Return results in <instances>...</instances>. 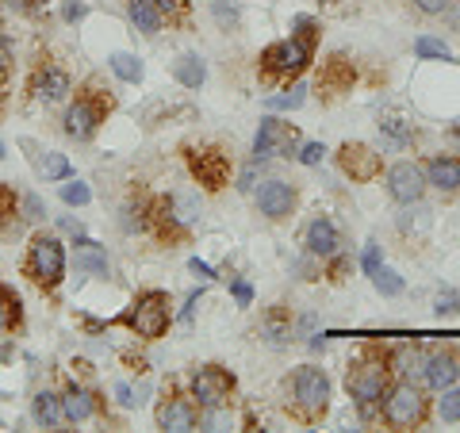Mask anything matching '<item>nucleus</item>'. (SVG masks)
I'll return each instance as SVG.
<instances>
[{
  "label": "nucleus",
  "instance_id": "nucleus-48",
  "mask_svg": "<svg viewBox=\"0 0 460 433\" xmlns=\"http://www.w3.org/2000/svg\"><path fill=\"white\" fill-rule=\"evenodd\" d=\"M257 165H261V162H253L250 169H242V172H238V192H246V196L257 192V177H261V172H257Z\"/></svg>",
  "mask_w": 460,
  "mask_h": 433
},
{
  "label": "nucleus",
  "instance_id": "nucleus-10",
  "mask_svg": "<svg viewBox=\"0 0 460 433\" xmlns=\"http://www.w3.org/2000/svg\"><path fill=\"white\" fill-rule=\"evenodd\" d=\"M299 150V131L296 123L277 119V115H265L257 123L253 135V162H269V157H296Z\"/></svg>",
  "mask_w": 460,
  "mask_h": 433
},
{
  "label": "nucleus",
  "instance_id": "nucleus-53",
  "mask_svg": "<svg viewBox=\"0 0 460 433\" xmlns=\"http://www.w3.org/2000/svg\"><path fill=\"white\" fill-rule=\"evenodd\" d=\"M8 69H12V50H8V42L0 39V84H4V77H8Z\"/></svg>",
  "mask_w": 460,
  "mask_h": 433
},
{
  "label": "nucleus",
  "instance_id": "nucleus-5",
  "mask_svg": "<svg viewBox=\"0 0 460 433\" xmlns=\"http://www.w3.org/2000/svg\"><path fill=\"white\" fill-rule=\"evenodd\" d=\"M426 418H429V399L422 392V384L392 380V387H387V395L380 402L376 422H384L387 429H414V426H422Z\"/></svg>",
  "mask_w": 460,
  "mask_h": 433
},
{
  "label": "nucleus",
  "instance_id": "nucleus-11",
  "mask_svg": "<svg viewBox=\"0 0 460 433\" xmlns=\"http://www.w3.org/2000/svg\"><path fill=\"white\" fill-rule=\"evenodd\" d=\"M184 162H189L192 181L204 192H219L230 184V157L219 146H189L184 150Z\"/></svg>",
  "mask_w": 460,
  "mask_h": 433
},
{
  "label": "nucleus",
  "instance_id": "nucleus-49",
  "mask_svg": "<svg viewBox=\"0 0 460 433\" xmlns=\"http://www.w3.org/2000/svg\"><path fill=\"white\" fill-rule=\"evenodd\" d=\"M154 4L162 8V16H169V20H177L189 12V0H154Z\"/></svg>",
  "mask_w": 460,
  "mask_h": 433
},
{
  "label": "nucleus",
  "instance_id": "nucleus-47",
  "mask_svg": "<svg viewBox=\"0 0 460 433\" xmlns=\"http://www.w3.org/2000/svg\"><path fill=\"white\" fill-rule=\"evenodd\" d=\"M434 311H438V314H456V311H460V292H441V296L434 299Z\"/></svg>",
  "mask_w": 460,
  "mask_h": 433
},
{
  "label": "nucleus",
  "instance_id": "nucleus-30",
  "mask_svg": "<svg viewBox=\"0 0 460 433\" xmlns=\"http://www.w3.org/2000/svg\"><path fill=\"white\" fill-rule=\"evenodd\" d=\"M380 135H384V142L392 150H407L414 142V123L399 119V115H384V119H380Z\"/></svg>",
  "mask_w": 460,
  "mask_h": 433
},
{
  "label": "nucleus",
  "instance_id": "nucleus-37",
  "mask_svg": "<svg viewBox=\"0 0 460 433\" xmlns=\"http://www.w3.org/2000/svg\"><path fill=\"white\" fill-rule=\"evenodd\" d=\"M372 284H376V292H380V296H387V299L402 296V287H407V284H402L399 272H395V269H387V265H380L376 272H372Z\"/></svg>",
  "mask_w": 460,
  "mask_h": 433
},
{
  "label": "nucleus",
  "instance_id": "nucleus-56",
  "mask_svg": "<svg viewBox=\"0 0 460 433\" xmlns=\"http://www.w3.org/2000/svg\"><path fill=\"white\" fill-rule=\"evenodd\" d=\"M449 135H453V138H456V142H460V119H456V123H453V127H449Z\"/></svg>",
  "mask_w": 460,
  "mask_h": 433
},
{
  "label": "nucleus",
  "instance_id": "nucleus-44",
  "mask_svg": "<svg viewBox=\"0 0 460 433\" xmlns=\"http://www.w3.org/2000/svg\"><path fill=\"white\" fill-rule=\"evenodd\" d=\"M414 12H422V16H445L456 0H411Z\"/></svg>",
  "mask_w": 460,
  "mask_h": 433
},
{
  "label": "nucleus",
  "instance_id": "nucleus-14",
  "mask_svg": "<svg viewBox=\"0 0 460 433\" xmlns=\"http://www.w3.org/2000/svg\"><path fill=\"white\" fill-rule=\"evenodd\" d=\"M154 422L165 433H189V429L199 426V407H196V399L189 392H169L162 402H157Z\"/></svg>",
  "mask_w": 460,
  "mask_h": 433
},
{
  "label": "nucleus",
  "instance_id": "nucleus-50",
  "mask_svg": "<svg viewBox=\"0 0 460 433\" xmlns=\"http://www.w3.org/2000/svg\"><path fill=\"white\" fill-rule=\"evenodd\" d=\"M84 12H89V8H84L81 0H62V20H66V23L84 20Z\"/></svg>",
  "mask_w": 460,
  "mask_h": 433
},
{
  "label": "nucleus",
  "instance_id": "nucleus-26",
  "mask_svg": "<svg viewBox=\"0 0 460 433\" xmlns=\"http://www.w3.org/2000/svg\"><path fill=\"white\" fill-rule=\"evenodd\" d=\"M172 77H177V84H184V89H204L208 81V62L199 57L196 50H184L177 62H172Z\"/></svg>",
  "mask_w": 460,
  "mask_h": 433
},
{
  "label": "nucleus",
  "instance_id": "nucleus-58",
  "mask_svg": "<svg viewBox=\"0 0 460 433\" xmlns=\"http://www.w3.org/2000/svg\"><path fill=\"white\" fill-rule=\"evenodd\" d=\"M0 162H4V142H0Z\"/></svg>",
  "mask_w": 460,
  "mask_h": 433
},
{
  "label": "nucleus",
  "instance_id": "nucleus-29",
  "mask_svg": "<svg viewBox=\"0 0 460 433\" xmlns=\"http://www.w3.org/2000/svg\"><path fill=\"white\" fill-rule=\"evenodd\" d=\"M108 69H111V74L119 77L123 84H142V77H146V66H142L135 54H127V50L108 54Z\"/></svg>",
  "mask_w": 460,
  "mask_h": 433
},
{
  "label": "nucleus",
  "instance_id": "nucleus-35",
  "mask_svg": "<svg viewBox=\"0 0 460 433\" xmlns=\"http://www.w3.org/2000/svg\"><path fill=\"white\" fill-rule=\"evenodd\" d=\"M12 223H20V192L12 189L8 181H0V234H4Z\"/></svg>",
  "mask_w": 460,
  "mask_h": 433
},
{
  "label": "nucleus",
  "instance_id": "nucleus-24",
  "mask_svg": "<svg viewBox=\"0 0 460 433\" xmlns=\"http://www.w3.org/2000/svg\"><path fill=\"white\" fill-rule=\"evenodd\" d=\"M123 8H127V20H131L146 39H157V35H162L165 16H162V8H157L154 0H123Z\"/></svg>",
  "mask_w": 460,
  "mask_h": 433
},
{
  "label": "nucleus",
  "instance_id": "nucleus-23",
  "mask_svg": "<svg viewBox=\"0 0 460 433\" xmlns=\"http://www.w3.org/2000/svg\"><path fill=\"white\" fill-rule=\"evenodd\" d=\"M77 253H74V261H77V272H84V277H100V280H108L111 277V261H108V250L100 242L93 238H84L77 234Z\"/></svg>",
  "mask_w": 460,
  "mask_h": 433
},
{
  "label": "nucleus",
  "instance_id": "nucleus-16",
  "mask_svg": "<svg viewBox=\"0 0 460 433\" xmlns=\"http://www.w3.org/2000/svg\"><path fill=\"white\" fill-rule=\"evenodd\" d=\"M296 204H299L296 184H288L280 177H272V181H265L261 189H257V211H261L269 223H284L288 215L296 211Z\"/></svg>",
  "mask_w": 460,
  "mask_h": 433
},
{
  "label": "nucleus",
  "instance_id": "nucleus-19",
  "mask_svg": "<svg viewBox=\"0 0 460 433\" xmlns=\"http://www.w3.org/2000/svg\"><path fill=\"white\" fill-rule=\"evenodd\" d=\"M96 411H100V395L93 392V387L69 380L66 392H62V414H66V422L81 426V422H89V418H96Z\"/></svg>",
  "mask_w": 460,
  "mask_h": 433
},
{
  "label": "nucleus",
  "instance_id": "nucleus-45",
  "mask_svg": "<svg viewBox=\"0 0 460 433\" xmlns=\"http://www.w3.org/2000/svg\"><path fill=\"white\" fill-rule=\"evenodd\" d=\"M384 261H380V242H365V253H361V269H365V277H372Z\"/></svg>",
  "mask_w": 460,
  "mask_h": 433
},
{
  "label": "nucleus",
  "instance_id": "nucleus-36",
  "mask_svg": "<svg viewBox=\"0 0 460 433\" xmlns=\"http://www.w3.org/2000/svg\"><path fill=\"white\" fill-rule=\"evenodd\" d=\"M414 54L426 57V62H453V50L445 47L441 39H434V35H419V39H414Z\"/></svg>",
  "mask_w": 460,
  "mask_h": 433
},
{
  "label": "nucleus",
  "instance_id": "nucleus-38",
  "mask_svg": "<svg viewBox=\"0 0 460 433\" xmlns=\"http://www.w3.org/2000/svg\"><path fill=\"white\" fill-rule=\"evenodd\" d=\"M438 418H441V422H460V384H453V387H445V392H441V399H438Z\"/></svg>",
  "mask_w": 460,
  "mask_h": 433
},
{
  "label": "nucleus",
  "instance_id": "nucleus-9",
  "mask_svg": "<svg viewBox=\"0 0 460 433\" xmlns=\"http://www.w3.org/2000/svg\"><path fill=\"white\" fill-rule=\"evenodd\" d=\"M234 392H238V380H234V372L223 368V365H199L189 376V395L196 399L199 411L230 407Z\"/></svg>",
  "mask_w": 460,
  "mask_h": 433
},
{
  "label": "nucleus",
  "instance_id": "nucleus-52",
  "mask_svg": "<svg viewBox=\"0 0 460 433\" xmlns=\"http://www.w3.org/2000/svg\"><path fill=\"white\" fill-rule=\"evenodd\" d=\"M115 399H119V407H135V392H131V384H115Z\"/></svg>",
  "mask_w": 460,
  "mask_h": 433
},
{
  "label": "nucleus",
  "instance_id": "nucleus-6",
  "mask_svg": "<svg viewBox=\"0 0 460 433\" xmlns=\"http://www.w3.org/2000/svg\"><path fill=\"white\" fill-rule=\"evenodd\" d=\"M115 326H127L138 341H157L165 338V330L172 326V307H169V296L165 292H138L131 299V307H127Z\"/></svg>",
  "mask_w": 460,
  "mask_h": 433
},
{
  "label": "nucleus",
  "instance_id": "nucleus-15",
  "mask_svg": "<svg viewBox=\"0 0 460 433\" xmlns=\"http://www.w3.org/2000/svg\"><path fill=\"white\" fill-rule=\"evenodd\" d=\"M31 96L39 104H69V96H74V77H69V69L42 62L31 77Z\"/></svg>",
  "mask_w": 460,
  "mask_h": 433
},
{
  "label": "nucleus",
  "instance_id": "nucleus-43",
  "mask_svg": "<svg viewBox=\"0 0 460 433\" xmlns=\"http://www.w3.org/2000/svg\"><path fill=\"white\" fill-rule=\"evenodd\" d=\"M0 8L12 12V16H39L42 12L39 0H0Z\"/></svg>",
  "mask_w": 460,
  "mask_h": 433
},
{
  "label": "nucleus",
  "instance_id": "nucleus-42",
  "mask_svg": "<svg viewBox=\"0 0 460 433\" xmlns=\"http://www.w3.org/2000/svg\"><path fill=\"white\" fill-rule=\"evenodd\" d=\"M292 35L307 39V42H319V20L314 16H296L292 20Z\"/></svg>",
  "mask_w": 460,
  "mask_h": 433
},
{
  "label": "nucleus",
  "instance_id": "nucleus-54",
  "mask_svg": "<svg viewBox=\"0 0 460 433\" xmlns=\"http://www.w3.org/2000/svg\"><path fill=\"white\" fill-rule=\"evenodd\" d=\"M196 303H199V292H192V296H189V303H184V311H181V323H184V326L192 323V311H196Z\"/></svg>",
  "mask_w": 460,
  "mask_h": 433
},
{
  "label": "nucleus",
  "instance_id": "nucleus-1",
  "mask_svg": "<svg viewBox=\"0 0 460 433\" xmlns=\"http://www.w3.org/2000/svg\"><path fill=\"white\" fill-rule=\"evenodd\" d=\"M395 372H392V357L380 345H365L357 360L345 372V392H349L357 414H361V422H376L380 418V402L387 395V387H392Z\"/></svg>",
  "mask_w": 460,
  "mask_h": 433
},
{
  "label": "nucleus",
  "instance_id": "nucleus-40",
  "mask_svg": "<svg viewBox=\"0 0 460 433\" xmlns=\"http://www.w3.org/2000/svg\"><path fill=\"white\" fill-rule=\"evenodd\" d=\"M20 215L27 223H39V219H47V208H42V199L35 192H23L20 196Z\"/></svg>",
  "mask_w": 460,
  "mask_h": 433
},
{
  "label": "nucleus",
  "instance_id": "nucleus-13",
  "mask_svg": "<svg viewBox=\"0 0 460 433\" xmlns=\"http://www.w3.org/2000/svg\"><path fill=\"white\" fill-rule=\"evenodd\" d=\"M338 169L353 184H368L384 177V157L368 146V142H341L338 146Z\"/></svg>",
  "mask_w": 460,
  "mask_h": 433
},
{
  "label": "nucleus",
  "instance_id": "nucleus-25",
  "mask_svg": "<svg viewBox=\"0 0 460 433\" xmlns=\"http://www.w3.org/2000/svg\"><path fill=\"white\" fill-rule=\"evenodd\" d=\"M31 418H35V426H42V429H58V426H62L66 422V414H62V392H50V387L35 392Z\"/></svg>",
  "mask_w": 460,
  "mask_h": 433
},
{
  "label": "nucleus",
  "instance_id": "nucleus-33",
  "mask_svg": "<svg viewBox=\"0 0 460 433\" xmlns=\"http://www.w3.org/2000/svg\"><path fill=\"white\" fill-rule=\"evenodd\" d=\"M211 20L219 23V31H238L242 27V4L238 0H211Z\"/></svg>",
  "mask_w": 460,
  "mask_h": 433
},
{
  "label": "nucleus",
  "instance_id": "nucleus-39",
  "mask_svg": "<svg viewBox=\"0 0 460 433\" xmlns=\"http://www.w3.org/2000/svg\"><path fill=\"white\" fill-rule=\"evenodd\" d=\"M58 196H62V204H69V208H84L93 199V189L84 181H69V184L58 189Z\"/></svg>",
  "mask_w": 460,
  "mask_h": 433
},
{
  "label": "nucleus",
  "instance_id": "nucleus-18",
  "mask_svg": "<svg viewBox=\"0 0 460 433\" xmlns=\"http://www.w3.org/2000/svg\"><path fill=\"white\" fill-rule=\"evenodd\" d=\"M426 184L441 196H460V157L456 154H434L426 157Z\"/></svg>",
  "mask_w": 460,
  "mask_h": 433
},
{
  "label": "nucleus",
  "instance_id": "nucleus-27",
  "mask_svg": "<svg viewBox=\"0 0 460 433\" xmlns=\"http://www.w3.org/2000/svg\"><path fill=\"white\" fill-rule=\"evenodd\" d=\"M319 84L330 93H341V89H349L353 84V62L345 54H334L330 62L323 66V74H319Z\"/></svg>",
  "mask_w": 460,
  "mask_h": 433
},
{
  "label": "nucleus",
  "instance_id": "nucleus-28",
  "mask_svg": "<svg viewBox=\"0 0 460 433\" xmlns=\"http://www.w3.org/2000/svg\"><path fill=\"white\" fill-rule=\"evenodd\" d=\"M35 169H39L42 181H69V177H74V165H69V157L58 154V150H39L35 154Z\"/></svg>",
  "mask_w": 460,
  "mask_h": 433
},
{
  "label": "nucleus",
  "instance_id": "nucleus-57",
  "mask_svg": "<svg viewBox=\"0 0 460 433\" xmlns=\"http://www.w3.org/2000/svg\"><path fill=\"white\" fill-rule=\"evenodd\" d=\"M314 4H323V8H334V4H341V0H314Z\"/></svg>",
  "mask_w": 460,
  "mask_h": 433
},
{
  "label": "nucleus",
  "instance_id": "nucleus-4",
  "mask_svg": "<svg viewBox=\"0 0 460 433\" xmlns=\"http://www.w3.org/2000/svg\"><path fill=\"white\" fill-rule=\"evenodd\" d=\"M115 108L111 93L96 89V84H84L77 96H69V108L62 115V131L74 138V142H89L100 127L108 123V115Z\"/></svg>",
  "mask_w": 460,
  "mask_h": 433
},
{
  "label": "nucleus",
  "instance_id": "nucleus-34",
  "mask_svg": "<svg viewBox=\"0 0 460 433\" xmlns=\"http://www.w3.org/2000/svg\"><path fill=\"white\" fill-rule=\"evenodd\" d=\"M150 208H154V204H142V199H131V204H123V219H119V226L127 230V234L150 230Z\"/></svg>",
  "mask_w": 460,
  "mask_h": 433
},
{
  "label": "nucleus",
  "instance_id": "nucleus-3",
  "mask_svg": "<svg viewBox=\"0 0 460 433\" xmlns=\"http://www.w3.org/2000/svg\"><path fill=\"white\" fill-rule=\"evenodd\" d=\"M23 277L31 280L35 287H42V292H58L62 280H66V242L58 238V234L39 230V234L27 242Z\"/></svg>",
  "mask_w": 460,
  "mask_h": 433
},
{
  "label": "nucleus",
  "instance_id": "nucleus-12",
  "mask_svg": "<svg viewBox=\"0 0 460 433\" xmlns=\"http://www.w3.org/2000/svg\"><path fill=\"white\" fill-rule=\"evenodd\" d=\"M384 189H387V196L395 199V204H419V199L426 196V169L419 165V162H395V165H387V172H384Z\"/></svg>",
  "mask_w": 460,
  "mask_h": 433
},
{
  "label": "nucleus",
  "instance_id": "nucleus-41",
  "mask_svg": "<svg viewBox=\"0 0 460 433\" xmlns=\"http://www.w3.org/2000/svg\"><path fill=\"white\" fill-rule=\"evenodd\" d=\"M323 157H326L323 142H304V146L296 150V162H299V165H323Z\"/></svg>",
  "mask_w": 460,
  "mask_h": 433
},
{
  "label": "nucleus",
  "instance_id": "nucleus-17",
  "mask_svg": "<svg viewBox=\"0 0 460 433\" xmlns=\"http://www.w3.org/2000/svg\"><path fill=\"white\" fill-rule=\"evenodd\" d=\"M460 384V349H453V345H445V349H434L426 357V380L422 387H429V392H445V387Z\"/></svg>",
  "mask_w": 460,
  "mask_h": 433
},
{
  "label": "nucleus",
  "instance_id": "nucleus-20",
  "mask_svg": "<svg viewBox=\"0 0 460 433\" xmlns=\"http://www.w3.org/2000/svg\"><path fill=\"white\" fill-rule=\"evenodd\" d=\"M304 250L314 253L319 261H326V257H334L341 250V234H338V223L326 219V215H319V219H311L307 230H304Z\"/></svg>",
  "mask_w": 460,
  "mask_h": 433
},
{
  "label": "nucleus",
  "instance_id": "nucleus-46",
  "mask_svg": "<svg viewBox=\"0 0 460 433\" xmlns=\"http://www.w3.org/2000/svg\"><path fill=\"white\" fill-rule=\"evenodd\" d=\"M230 296H234L238 307H250V303H253V287L242 277H230Z\"/></svg>",
  "mask_w": 460,
  "mask_h": 433
},
{
  "label": "nucleus",
  "instance_id": "nucleus-7",
  "mask_svg": "<svg viewBox=\"0 0 460 433\" xmlns=\"http://www.w3.org/2000/svg\"><path fill=\"white\" fill-rule=\"evenodd\" d=\"M311 62H314V42L288 35L280 42H269L261 50V57H257V69H261L265 77H277V81H296Z\"/></svg>",
  "mask_w": 460,
  "mask_h": 433
},
{
  "label": "nucleus",
  "instance_id": "nucleus-22",
  "mask_svg": "<svg viewBox=\"0 0 460 433\" xmlns=\"http://www.w3.org/2000/svg\"><path fill=\"white\" fill-rule=\"evenodd\" d=\"M387 357H392V372H395V380H414V384H422L426 380V349L422 345H395V349H387Z\"/></svg>",
  "mask_w": 460,
  "mask_h": 433
},
{
  "label": "nucleus",
  "instance_id": "nucleus-2",
  "mask_svg": "<svg viewBox=\"0 0 460 433\" xmlns=\"http://www.w3.org/2000/svg\"><path fill=\"white\" fill-rule=\"evenodd\" d=\"M330 395H334V384H330L326 372L314 368V365H299L292 376L284 380V407L304 426L323 422L326 411H330Z\"/></svg>",
  "mask_w": 460,
  "mask_h": 433
},
{
  "label": "nucleus",
  "instance_id": "nucleus-21",
  "mask_svg": "<svg viewBox=\"0 0 460 433\" xmlns=\"http://www.w3.org/2000/svg\"><path fill=\"white\" fill-rule=\"evenodd\" d=\"M261 341L269 345V349H288V345L296 341V319H292V311H284V307H269L265 311V319H261Z\"/></svg>",
  "mask_w": 460,
  "mask_h": 433
},
{
  "label": "nucleus",
  "instance_id": "nucleus-55",
  "mask_svg": "<svg viewBox=\"0 0 460 433\" xmlns=\"http://www.w3.org/2000/svg\"><path fill=\"white\" fill-rule=\"evenodd\" d=\"M62 230H69V234H74V238H77V234H84V226H81L77 219H69V215L62 219Z\"/></svg>",
  "mask_w": 460,
  "mask_h": 433
},
{
  "label": "nucleus",
  "instance_id": "nucleus-32",
  "mask_svg": "<svg viewBox=\"0 0 460 433\" xmlns=\"http://www.w3.org/2000/svg\"><path fill=\"white\" fill-rule=\"evenodd\" d=\"M23 323V303L16 292H8L4 284H0V334H8V330H16Z\"/></svg>",
  "mask_w": 460,
  "mask_h": 433
},
{
  "label": "nucleus",
  "instance_id": "nucleus-31",
  "mask_svg": "<svg viewBox=\"0 0 460 433\" xmlns=\"http://www.w3.org/2000/svg\"><path fill=\"white\" fill-rule=\"evenodd\" d=\"M304 100H307V84L304 81H292L288 89L265 96V108L269 111H296V108H304Z\"/></svg>",
  "mask_w": 460,
  "mask_h": 433
},
{
  "label": "nucleus",
  "instance_id": "nucleus-8",
  "mask_svg": "<svg viewBox=\"0 0 460 433\" xmlns=\"http://www.w3.org/2000/svg\"><path fill=\"white\" fill-rule=\"evenodd\" d=\"M199 223V196L196 192H169L150 208V226L162 238H184Z\"/></svg>",
  "mask_w": 460,
  "mask_h": 433
},
{
  "label": "nucleus",
  "instance_id": "nucleus-51",
  "mask_svg": "<svg viewBox=\"0 0 460 433\" xmlns=\"http://www.w3.org/2000/svg\"><path fill=\"white\" fill-rule=\"evenodd\" d=\"M189 272H192V277H199L204 284H211V280H215V269H211L208 261H199V257H192V261H189Z\"/></svg>",
  "mask_w": 460,
  "mask_h": 433
}]
</instances>
